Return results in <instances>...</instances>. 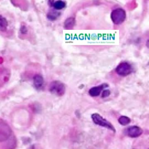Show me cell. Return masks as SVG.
Masks as SVG:
<instances>
[{"mask_svg":"<svg viewBox=\"0 0 149 149\" xmlns=\"http://www.w3.org/2000/svg\"><path fill=\"white\" fill-rule=\"evenodd\" d=\"M49 90L54 95L61 96L65 93L66 88L64 84L60 81H55L50 84Z\"/></svg>","mask_w":149,"mask_h":149,"instance_id":"7a4b0ae2","label":"cell"},{"mask_svg":"<svg viewBox=\"0 0 149 149\" xmlns=\"http://www.w3.org/2000/svg\"><path fill=\"white\" fill-rule=\"evenodd\" d=\"M76 21L74 18L70 17L68 18L64 22V27L67 30L72 29L75 25Z\"/></svg>","mask_w":149,"mask_h":149,"instance_id":"9c48e42d","label":"cell"},{"mask_svg":"<svg viewBox=\"0 0 149 149\" xmlns=\"http://www.w3.org/2000/svg\"><path fill=\"white\" fill-rule=\"evenodd\" d=\"M125 133L130 137L136 138L142 135L143 130L139 126L134 125L127 128L125 131Z\"/></svg>","mask_w":149,"mask_h":149,"instance_id":"8992f818","label":"cell"},{"mask_svg":"<svg viewBox=\"0 0 149 149\" xmlns=\"http://www.w3.org/2000/svg\"><path fill=\"white\" fill-rule=\"evenodd\" d=\"M118 122L122 125H126L130 123L131 119L126 116H122L118 119Z\"/></svg>","mask_w":149,"mask_h":149,"instance_id":"7c38bea8","label":"cell"},{"mask_svg":"<svg viewBox=\"0 0 149 149\" xmlns=\"http://www.w3.org/2000/svg\"><path fill=\"white\" fill-rule=\"evenodd\" d=\"M118 74L122 76H126L130 74L132 71L131 65L126 62L121 63L116 69Z\"/></svg>","mask_w":149,"mask_h":149,"instance_id":"5b68a950","label":"cell"},{"mask_svg":"<svg viewBox=\"0 0 149 149\" xmlns=\"http://www.w3.org/2000/svg\"><path fill=\"white\" fill-rule=\"evenodd\" d=\"M60 15V13L52 11V12L49 13L47 16V18L49 19L51 21H54L56 20Z\"/></svg>","mask_w":149,"mask_h":149,"instance_id":"4fadbf2b","label":"cell"},{"mask_svg":"<svg viewBox=\"0 0 149 149\" xmlns=\"http://www.w3.org/2000/svg\"><path fill=\"white\" fill-rule=\"evenodd\" d=\"M8 22L6 19L0 15V31L5 32L7 29Z\"/></svg>","mask_w":149,"mask_h":149,"instance_id":"8fae6325","label":"cell"},{"mask_svg":"<svg viewBox=\"0 0 149 149\" xmlns=\"http://www.w3.org/2000/svg\"><path fill=\"white\" fill-rule=\"evenodd\" d=\"M91 118L93 120V122L95 124L102 127H105L107 129H109L115 132L116 129L111 123L107 121L106 119L104 118L102 116H100L97 113H94L91 116Z\"/></svg>","mask_w":149,"mask_h":149,"instance_id":"277c9868","label":"cell"},{"mask_svg":"<svg viewBox=\"0 0 149 149\" xmlns=\"http://www.w3.org/2000/svg\"><path fill=\"white\" fill-rule=\"evenodd\" d=\"M44 79L40 75L37 74L33 77V84L35 88L37 90H40L44 85Z\"/></svg>","mask_w":149,"mask_h":149,"instance_id":"ba28073f","label":"cell"},{"mask_svg":"<svg viewBox=\"0 0 149 149\" xmlns=\"http://www.w3.org/2000/svg\"><path fill=\"white\" fill-rule=\"evenodd\" d=\"M20 31L23 34H25L27 32V29L26 26H22L21 28Z\"/></svg>","mask_w":149,"mask_h":149,"instance_id":"9a60e30c","label":"cell"},{"mask_svg":"<svg viewBox=\"0 0 149 149\" xmlns=\"http://www.w3.org/2000/svg\"><path fill=\"white\" fill-rule=\"evenodd\" d=\"M108 84H103L99 86L93 87L89 91V94L92 97H97L100 95L101 91L103 89L108 87Z\"/></svg>","mask_w":149,"mask_h":149,"instance_id":"52a82bcc","label":"cell"},{"mask_svg":"<svg viewBox=\"0 0 149 149\" xmlns=\"http://www.w3.org/2000/svg\"><path fill=\"white\" fill-rule=\"evenodd\" d=\"M111 92L109 90H105L103 91L102 97L103 98L108 97L110 95Z\"/></svg>","mask_w":149,"mask_h":149,"instance_id":"5bb4252c","label":"cell"},{"mask_svg":"<svg viewBox=\"0 0 149 149\" xmlns=\"http://www.w3.org/2000/svg\"><path fill=\"white\" fill-rule=\"evenodd\" d=\"M111 18L114 24L120 25L125 20L126 18L125 11L122 8L115 9L111 12Z\"/></svg>","mask_w":149,"mask_h":149,"instance_id":"6da1fadb","label":"cell"},{"mask_svg":"<svg viewBox=\"0 0 149 149\" xmlns=\"http://www.w3.org/2000/svg\"><path fill=\"white\" fill-rule=\"evenodd\" d=\"M12 135V130L6 123L0 119V142L9 139Z\"/></svg>","mask_w":149,"mask_h":149,"instance_id":"3957f363","label":"cell"},{"mask_svg":"<svg viewBox=\"0 0 149 149\" xmlns=\"http://www.w3.org/2000/svg\"><path fill=\"white\" fill-rule=\"evenodd\" d=\"M51 6L56 10H62L65 8L66 6L65 2L62 1H57L55 2H52Z\"/></svg>","mask_w":149,"mask_h":149,"instance_id":"30bf717a","label":"cell"}]
</instances>
